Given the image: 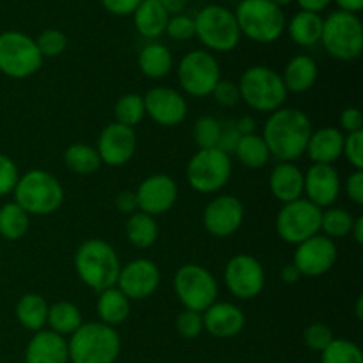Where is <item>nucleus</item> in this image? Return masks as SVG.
<instances>
[{
    "instance_id": "a878e982",
    "label": "nucleus",
    "mask_w": 363,
    "mask_h": 363,
    "mask_svg": "<svg viewBox=\"0 0 363 363\" xmlns=\"http://www.w3.org/2000/svg\"><path fill=\"white\" fill-rule=\"evenodd\" d=\"M170 14L160 0H142L133 13L135 27L147 39H156L165 34Z\"/></svg>"
},
{
    "instance_id": "e433bc0d",
    "label": "nucleus",
    "mask_w": 363,
    "mask_h": 363,
    "mask_svg": "<svg viewBox=\"0 0 363 363\" xmlns=\"http://www.w3.org/2000/svg\"><path fill=\"white\" fill-rule=\"evenodd\" d=\"M354 218L350 211L342 208H330L321 215V229L326 233V238H344L351 234Z\"/></svg>"
},
{
    "instance_id": "bb28decb",
    "label": "nucleus",
    "mask_w": 363,
    "mask_h": 363,
    "mask_svg": "<svg viewBox=\"0 0 363 363\" xmlns=\"http://www.w3.org/2000/svg\"><path fill=\"white\" fill-rule=\"evenodd\" d=\"M284 85L287 92H305L318 80V64L308 55H296L287 62L284 71Z\"/></svg>"
},
{
    "instance_id": "f3484780",
    "label": "nucleus",
    "mask_w": 363,
    "mask_h": 363,
    "mask_svg": "<svg viewBox=\"0 0 363 363\" xmlns=\"http://www.w3.org/2000/svg\"><path fill=\"white\" fill-rule=\"evenodd\" d=\"M245 218V209L240 199L233 195L215 197L204 209V227L216 238H227L236 233Z\"/></svg>"
},
{
    "instance_id": "7ed1b4c3",
    "label": "nucleus",
    "mask_w": 363,
    "mask_h": 363,
    "mask_svg": "<svg viewBox=\"0 0 363 363\" xmlns=\"http://www.w3.org/2000/svg\"><path fill=\"white\" fill-rule=\"evenodd\" d=\"M14 202L27 215L46 216L62 206L64 188L55 176L46 170H28L18 179L13 190Z\"/></svg>"
},
{
    "instance_id": "423d86ee",
    "label": "nucleus",
    "mask_w": 363,
    "mask_h": 363,
    "mask_svg": "<svg viewBox=\"0 0 363 363\" xmlns=\"http://www.w3.org/2000/svg\"><path fill=\"white\" fill-rule=\"evenodd\" d=\"M240 98L257 112H275L284 105L287 89L282 77L268 66H252L238 84Z\"/></svg>"
},
{
    "instance_id": "473e14b6",
    "label": "nucleus",
    "mask_w": 363,
    "mask_h": 363,
    "mask_svg": "<svg viewBox=\"0 0 363 363\" xmlns=\"http://www.w3.org/2000/svg\"><path fill=\"white\" fill-rule=\"evenodd\" d=\"M126 236L137 248H149L158 240V223L155 216L137 211L126 222Z\"/></svg>"
},
{
    "instance_id": "7c9ffc66",
    "label": "nucleus",
    "mask_w": 363,
    "mask_h": 363,
    "mask_svg": "<svg viewBox=\"0 0 363 363\" xmlns=\"http://www.w3.org/2000/svg\"><path fill=\"white\" fill-rule=\"evenodd\" d=\"M46 325L50 330L59 335H73L84 323H82V314L78 307L71 301H57L52 307H48V318Z\"/></svg>"
},
{
    "instance_id": "58836bf2",
    "label": "nucleus",
    "mask_w": 363,
    "mask_h": 363,
    "mask_svg": "<svg viewBox=\"0 0 363 363\" xmlns=\"http://www.w3.org/2000/svg\"><path fill=\"white\" fill-rule=\"evenodd\" d=\"M145 106L144 98L138 94H126L119 98L116 103V123L124 124L128 128H133L144 119Z\"/></svg>"
},
{
    "instance_id": "a211bd4d",
    "label": "nucleus",
    "mask_w": 363,
    "mask_h": 363,
    "mask_svg": "<svg viewBox=\"0 0 363 363\" xmlns=\"http://www.w3.org/2000/svg\"><path fill=\"white\" fill-rule=\"evenodd\" d=\"M98 155L101 163L119 167L130 162L137 151V135L133 128L112 123L101 131L98 140Z\"/></svg>"
},
{
    "instance_id": "e2e57ef3",
    "label": "nucleus",
    "mask_w": 363,
    "mask_h": 363,
    "mask_svg": "<svg viewBox=\"0 0 363 363\" xmlns=\"http://www.w3.org/2000/svg\"><path fill=\"white\" fill-rule=\"evenodd\" d=\"M273 4H275V6H279V7H284V6H289L291 2H293V0H272Z\"/></svg>"
},
{
    "instance_id": "5701e85b",
    "label": "nucleus",
    "mask_w": 363,
    "mask_h": 363,
    "mask_svg": "<svg viewBox=\"0 0 363 363\" xmlns=\"http://www.w3.org/2000/svg\"><path fill=\"white\" fill-rule=\"evenodd\" d=\"M69 351L62 335L52 330H39L25 350V363H67Z\"/></svg>"
},
{
    "instance_id": "4be33fe9",
    "label": "nucleus",
    "mask_w": 363,
    "mask_h": 363,
    "mask_svg": "<svg viewBox=\"0 0 363 363\" xmlns=\"http://www.w3.org/2000/svg\"><path fill=\"white\" fill-rule=\"evenodd\" d=\"M202 325L216 339H230L238 335L245 326V314L233 303H213L202 314Z\"/></svg>"
},
{
    "instance_id": "0eeeda50",
    "label": "nucleus",
    "mask_w": 363,
    "mask_h": 363,
    "mask_svg": "<svg viewBox=\"0 0 363 363\" xmlns=\"http://www.w3.org/2000/svg\"><path fill=\"white\" fill-rule=\"evenodd\" d=\"M321 43L326 52L339 60H353L363 50V27L357 14L335 11L323 20Z\"/></svg>"
},
{
    "instance_id": "f257e3e1",
    "label": "nucleus",
    "mask_w": 363,
    "mask_h": 363,
    "mask_svg": "<svg viewBox=\"0 0 363 363\" xmlns=\"http://www.w3.org/2000/svg\"><path fill=\"white\" fill-rule=\"evenodd\" d=\"M311 135V119L301 110L279 108L266 121L262 140L268 145L269 155L280 162L293 163L307 151Z\"/></svg>"
},
{
    "instance_id": "680f3d73",
    "label": "nucleus",
    "mask_w": 363,
    "mask_h": 363,
    "mask_svg": "<svg viewBox=\"0 0 363 363\" xmlns=\"http://www.w3.org/2000/svg\"><path fill=\"white\" fill-rule=\"evenodd\" d=\"M357 318L360 319V321L363 319V298L362 296L357 300Z\"/></svg>"
},
{
    "instance_id": "c85d7f7f",
    "label": "nucleus",
    "mask_w": 363,
    "mask_h": 363,
    "mask_svg": "<svg viewBox=\"0 0 363 363\" xmlns=\"http://www.w3.org/2000/svg\"><path fill=\"white\" fill-rule=\"evenodd\" d=\"M98 315L103 325H123L130 315V300L117 287H110L99 293Z\"/></svg>"
},
{
    "instance_id": "13d9d810",
    "label": "nucleus",
    "mask_w": 363,
    "mask_h": 363,
    "mask_svg": "<svg viewBox=\"0 0 363 363\" xmlns=\"http://www.w3.org/2000/svg\"><path fill=\"white\" fill-rule=\"evenodd\" d=\"M280 277H282V280L286 284H296L298 280L301 279V273L298 272V268L294 264H287V266H284Z\"/></svg>"
},
{
    "instance_id": "c9c22d12",
    "label": "nucleus",
    "mask_w": 363,
    "mask_h": 363,
    "mask_svg": "<svg viewBox=\"0 0 363 363\" xmlns=\"http://www.w3.org/2000/svg\"><path fill=\"white\" fill-rule=\"evenodd\" d=\"M67 169L74 174H92L101 167L98 151L87 144H73L64 152Z\"/></svg>"
},
{
    "instance_id": "052dcab7",
    "label": "nucleus",
    "mask_w": 363,
    "mask_h": 363,
    "mask_svg": "<svg viewBox=\"0 0 363 363\" xmlns=\"http://www.w3.org/2000/svg\"><path fill=\"white\" fill-rule=\"evenodd\" d=\"M351 233H353L354 241H357L358 245H362L363 243V216H358V218H354V223H353V229H351Z\"/></svg>"
},
{
    "instance_id": "49530a36",
    "label": "nucleus",
    "mask_w": 363,
    "mask_h": 363,
    "mask_svg": "<svg viewBox=\"0 0 363 363\" xmlns=\"http://www.w3.org/2000/svg\"><path fill=\"white\" fill-rule=\"evenodd\" d=\"M20 174L13 160L6 155H0V197L13 194Z\"/></svg>"
},
{
    "instance_id": "412c9836",
    "label": "nucleus",
    "mask_w": 363,
    "mask_h": 363,
    "mask_svg": "<svg viewBox=\"0 0 363 363\" xmlns=\"http://www.w3.org/2000/svg\"><path fill=\"white\" fill-rule=\"evenodd\" d=\"M303 194H307V201L319 209L330 208L340 194L339 172L332 165L314 163L307 174H303Z\"/></svg>"
},
{
    "instance_id": "2eb2a0df",
    "label": "nucleus",
    "mask_w": 363,
    "mask_h": 363,
    "mask_svg": "<svg viewBox=\"0 0 363 363\" xmlns=\"http://www.w3.org/2000/svg\"><path fill=\"white\" fill-rule=\"evenodd\" d=\"M337 261V247L330 238L315 234L311 240L296 245L293 264L301 277H319L328 273Z\"/></svg>"
},
{
    "instance_id": "20e7f679",
    "label": "nucleus",
    "mask_w": 363,
    "mask_h": 363,
    "mask_svg": "<svg viewBox=\"0 0 363 363\" xmlns=\"http://www.w3.org/2000/svg\"><path fill=\"white\" fill-rule=\"evenodd\" d=\"M71 363H113L121 353L116 328L103 323H85L67 342Z\"/></svg>"
},
{
    "instance_id": "6ab92c4d",
    "label": "nucleus",
    "mask_w": 363,
    "mask_h": 363,
    "mask_svg": "<svg viewBox=\"0 0 363 363\" xmlns=\"http://www.w3.org/2000/svg\"><path fill=\"white\" fill-rule=\"evenodd\" d=\"M138 209L145 215H163L169 211L177 201V184L172 177L165 174H155L145 177L135 191Z\"/></svg>"
},
{
    "instance_id": "37998d69",
    "label": "nucleus",
    "mask_w": 363,
    "mask_h": 363,
    "mask_svg": "<svg viewBox=\"0 0 363 363\" xmlns=\"http://www.w3.org/2000/svg\"><path fill=\"white\" fill-rule=\"evenodd\" d=\"M333 339L335 337H333L330 326L323 325V323H314V325H311L305 330V344L312 351H318V353H323L333 342Z\"/></svg>"
},
{
    "instance_id": "bf43d9fd",
    "label": "nucleus",
    "mask_w": 363,
    "mask_h": 363,
    "mask_svg": "<svg viewBox=\"0 0 363 363\" xmlns=\"http://www.w3.org/2000/svg\"><path fill=\"white\" fill-rule=\"evenodd\" d=\"M335 2L340 11H346V13L357 14L358 11L363 9V0H335Z\"/></svg>"
},
{
    "instance_id": "a18cd8bd",
    "label": "nucleus",
    "mask_w": 363,
    "mask_h": 363,
    "mask_svg": "<svg viewBox=\"0 0 363 363\" xmlns=\"http://www.w3.org/2000/svg\"><path fill=\"white\" fill-rule=\"evenodd\" d=\"M342 155L346 156L347 162H350L354 169H363V131L347 133V137H344Z\"/></svg>"
},
{
    "instance_id": "603ef678",
    "label": "nucleus",
    "mask_w": 363,
    "mask_h": 363,
    "mask_svg": "<svg viewBox=\"0 0 363 363\" xmlns=\"http://www.w3.org/2000/svg\"><path fill=\"white\" fill-rule=\"evenodd\" d=\"M346 191L354 204L357 206L363 204V172L362 170H354V172L347 177Z\"/></svg>"
},
{
    "instance_id": "39448f33",
    "label": "nucleus",
    "mask_w": 363,
    "mask_h": 363,
    "mask_svg": "<svg viewBox=\"0 0 363 363\" xmlns=\"http://www.w3.org/2000/svg\"><path fill=\"white\" fill-rule=\"evenodd\" d=\"M234 16L241 34L255 43H273L286 30L282 7L272 0H241Z\"/></svg>"
},
{
    "instance_id": "09e8293b",
    "label": "nucleus",
    "mask_w": 363,
    "mask_h": 363,
    "mask_svg": "<svg viewBox=\"0 0 363 363\" xmlns=\"http://www.w3.org/2000/svg\"><path fill=\"white\" fill-rule=\"evenodd\" d=\"M240 138L241 135L238 133L236 124L230 123L227 124V126H222V133H220V140H218V145H216V149H220V151L230 156L234 151H236V145L238 142H240Z\"/></svg>"
},
{
    "instance_id": "9b49d317",
    "label": "nucleus",
    "mask_w": 363,
    "mask_h": 363,
    "mask_svg": "<svg viewBox=\"0 0 363 363\" xmlns=\"http://www.w3.org/2000/svg\"><path fill=\"white\" fill-rule=\"evenodd\" d=\"M233 172L230 156L220 149H199L186 169L188 183L201 194H215L222 190Z\"/></svg>"
},
{
    "instance_id": "c03bdc74",
    "label": "nucleus",
    "mask_w": 363,
    "mask_h": 363,
    "mask_svg": "<svg viewBox=\"0 0 363 363\" xmlns=\"http://www.w3.org/2000/svg\"><path fill=\"white\" fill-rule=\"evenodd\" d=\"M167 34L176 41H188L195 35V21L194 18L186 16V14H174L169 18V23L165 28Z\"/></svg>"
},
{
    "instance_id": "3c124183",
    "label": "nucleus",
    "mask_w": 363,
    "mask_h": 363,
    "mask_svg": "<svg viewBox=\"0 0 363 363\" xmlns=\"http://www.w3.org/2000/svg\"><path fill=\"white\" fill-rule=\"evenodd\" d=\"M340 124H342L344 130L347 133H357V131H362L363 128V117L360 108L357 106H347L346 110L340 116Z\"/></svg>"
},
{
    "instance_id": "ddd939ff",
    "label": "nucleus",
    "mask_w": 363,
    "mask_h": 363,
    "mask_svg": "<svg viewBox=\"0 0 363 363\" xmlns=\"http://www.w3.org/2000/svg\"><path fill=\"white\" fill-rule=\"evenodd\" d=\"M177 77L181 87L195 98L211 94L216 84L222 80L218 60L206 50H194L186 53L179 62Z\"/></svg>"
},
{
    "instance_id": "dca6fc26",
    "label": "nucleus",
    "mask_w": 363,
    "mask_h": 363,
    "mask_svg": "<svg viewBox=\"0 0 363 363\" xmlns=\"http://www.w3.org/2000/svg\"><path fill=\"white\" fill-rule=\"evenodd\" d=\"M160 284V269L149 259H137L123 266L117 279V289L128 300H145Z\"/></svg>"
},
{
    "instance_id": "cd10ccee",
    "label": "nucleus",
    "mask_w": 363,
    "mask_h": 363,
    "mask_svg": "<svg viewBox=\"0 0 363 363\" xmlns=\"http://www.w3.org/2000/svg\"><path fill=\"white\" fill-rule=\"evenodd\" d=\"M138 67L147 78L158 80L172 69V55L162 43H149L138 53Z\"/></svg>"
},
{
    "instance_id": "9d476101",
    "label": "nucleus",
    "mask_w": 363,
    "mask_h": 363,
    "mask_svg": "<svg viewBox=\"0 0 363 363\" xmlns=\"http://www.w3.org/2000/svg\"><path fill=\"white\" fill-rule=\"evenodd\" d=\"M174 291L186 311L204 312L218 296L215 277L199 264H184L174 277Z\"/></svg>"
},
{
    "instance_id": "4d7b16f0",
    "label": "nucleus",
    "mask_w": 363,
    "mask_h": 363,
    "mask_svg": "<svg viewBox=\"0 0 363 363\" xmlns=\"http://www.w3.org/2000/svg\"><path fill=\"white\" fill-rule=\"evenodd\" d=\"M160 2L163 4V7L167 9V13H169L170 16H174V14L183 13L184 7H186L188 0H160Z\"/></svg>"
},
{
    "instance_id": "864d4df0",
    "label": "nucleus",
    "mask_w": 363,
    "mask_h": 363,
    "mask_svg": "<svg viewBox=\"0 0 363 363\" xmlns=\"http://www.w3.org/2000/svg\"><path fill=\"white\" fill-rule=\"evenodd\" d=\"M116 208L117 211H121L123 215H133V213H137L138 202H137V195H135V191L131 190L121 191V194L116 197Z\"/></svg>"
},
{
    "instance_id": "ea45409f",
    "label": "nucleus",
    "mask_w": 363,
    "mask_h": 363,
    "mask_svg": "<svg viewBox=\"0 0 363 363\" xmlns=\"http://www.w3.org/2000/svg\"><path fill=\"white\" fill-rule=\"evenodd\" d=\"M220 133H222V123L215 117H201L194 126V138L199 149H215L218 145Z\"/></svg>"
},
{
    "instance_id": "c756f323",
    "label": "nucleus",
    "mask_w": 363,
    "mask_h": 363,
    "mask_svg": "<svg viewBox=\"0 0 363 363\" xmlns=\"http://www.w3.org/2000/svg\"><path fill=\"white\" fill-rule=\"evenodd\" d=\"M291 39L300 46H314L321 41L323 18L315 13L300 11L287 25Z\"/></svg>"
},
{
    "instance_id": "de8ad7c7",
    "label": "nucleus",
    "mask_w": 363,
    "mask_h": 363,
    "mask_svg": "<svg viewBox=\"0 0 363 363\" xmlns=\"http://www.w3.org/2000/svg\"><path fill=\"white\" fill-rule=\"evenodd\" d=\"M215 96L216 103L222 106H234L238 101H240V89L234 82L230 80H220L216 84V87L213 89L211 92Z\"/></svg>"
},
{
    "instance_id": "4468645a",
    "label": "nucleus",
    "mask_w": 363,
    "mask_h": 363,
    "mask_svg": "<svg viewBox=\"0 0 363 363\" xmlns=\"http://www.w3.org/2000/svg\"><path fill=\"white\" fill-rule=\"evenodd\" d=\"M225 284L236 298L252 300L264 287V269L252 255L238 254L227 262Z\"/></svg>"
},
{
    "instance_id": "79ce46f5",
    "label": "nucleus",
    "mask_w": 363,
    "mask_h": 363,
    "mask_svg": "<svg viewBox=\"0 0 363 363\" xmlns=\"http://www.w3.org/2000/svg\"><path fill=\"white\" fill-rule=\"evenodd\" d=\"M176 328H177V333H179L183 339L186 340L197 339V337L202 333V330H204V325H202V314L201 312H194V311L181 312V314L177 315Z\"/></svg>"
},
{
    "instance_id": "2f4dec72",
    "label": "nucleus",
    "mask_w": 363,
    "mask_h": 363,
    "mask_svg": "<svg viewBox=\"0 0 363 363\" xmlns=\"http://www.w3.org/2000/svg\"><path fill=\"white\" fill-rule=\"evenodd\" d=\"M16 318L20 321V325H23L27 330L39 332L46 325L48 303L39 294H25L16 303Z\"/></svg>"
},
{
    "instance_id": "6e6552de",
    "label": "nucleus",
    "mask_w": 363,
    "mask_h": 363,
    "mask_svg": "<svg viewBox=\"0 0 363 363\" xmlns=\"http://www.w3.org/2000/svg\"><path fill=\"white\" fill-rule=\"evenodd\" d=\"M194 21L195 35L213 52H230L240 43L241 32L236 16L227 7L216 4L202 7Z\"/></svg>"
},
{
    "instance_id": "6e6d98bb",
    "label": "nucleus",
    "mask_w": 363,
    "mask_h": 363,
    "mask_svg": "<svg viewBox=\"0 0 363 363\" xmlns=\"http://www.w3.org/2000/svg\"><path fill=\"white\" fill-rule=\"evenodd\" d=\"M236 130H238V133L241 135V137H243V135H252V133H255V119L254 117H241V119H238L236 123Z\"/></svg>"
},
{
    "instance_id": "f8f14e48",
    "label": "nucleus",
    "mask_w": 363,
    "mask_h": 363,
    "mask_svg": "<svg viewBox=\"0 0 363 363\" xmlns=\"http://www.w3.org/2000/svg\"><path fill=\"white\" fill-rule=\"evenodd\" d=\"M323 211L307 199L284 204L277 216V233L286 243L300 245L321 230Z\"/></svg>"
},
{
    "instance_id": "f704fd0d",
    "label": "nucleus",
    "mask_w": 363,
    "mask_h": 363,
    "mask_svg": "<svg viewBox=\"0 0 363 363\" xmlns=\"http://www.w3.org/2000/svg\"><path fill=\"white\" fill-rule=\"evenodd\" d=\"M28 230V215L16 204L7 202L0 208V236L4 240H20Z\"/></svg>"
},
{
    "instance_id": "1a4fd4ad",
    "label": "nucleus",
    "mask_w": 363,
    "mask_h": 363,
    "mask_svg": "<svg viewBox=\"0 0 363 363\" xmlns=\"http://www.w3.org/2000/svg\"><path fill=\"white\" fill-rule=\"evenodd\" d=\"M43 64L35 39L18 30L0 34V73L9 78H27Z\"/></svg>"
},
{
    "instance_id": "f03ea898",
    "label": "nucleus",
    "mask_w": 363,
    "mask_h": 363,
    "mask_svg": "<svg viewBox=\"0 0 363 363\" xmlns=\"http://www.w3.org/2000/svg\"><path fill=\"white\" fill-rule=\"evenodd\" d=\"M74 268L85 286L101 293L110 287H116L121 262L116 250L106 241L87 240L77 250Z\"/></svg>"
},
{
    "instance_id": "72a5a7b5",
    "label": "nucleus",
    "mask_w": 363,
    "mask_h": 363,
    "mask_svg": "<svg viewBox=\"0 0 363 363\" xmlns=\"http://www.w3.org/2000/svg\"><path fill=\"white\" fill-rule=\"evenodd\" d=\"M236 156L248 169H261L269 162V151L261 135H243L236 145Z\"/></svg>"
},
{
    "instance_id": "8fccbe9b",
    "label": "nucleus",
    "mask_w": 363,
    "mask_h": 363,
    "mask_svg": "<svg viewBox=\"0 0 363 363\" xmlns=\"http://www.w3.org/2000/svg\"><path fill=\"white\" fill-rule=\"evenodd\" d=\"M142 0H101L103 7L116 16H128L137 11Z\"/></svg>"
},
{
    "instance_id": "4c0bfd02",
    "label": "nucleus",
    "mask_w": 363,
    "mask_h": 363,
    "mask_svg": "<svg viewBox=\"0 0 363 363\" xmlns=\"http://www.w3.org/2000/svg\"><path fill=\"white\" fill-rule=\"evenodd\" d=\"M321 363H363V353L351 340L333 339L321 353Z\"/></svg>"
},
{
    "instance_id": "a19ab883",
    "label": "nucleus",
    "mask_w": 363,
    "mask_h": 363,
    "mask_svg": "<svg viewBox=\"0 0 363 363\" xmlns=\"http://www.w3.org/2000/svg\"><path fill=\"white\" fill-rule=\"evenodd\" d=\"M35 45H38L39 53L41 57H59L60 53L66 50L67 46V38L62 30H57V28H46L39 34V38L35 39Z\"/></svg>"
},
{
    "instance_id": "393cba45",
    "label": "nucleus",
    "mask_w": 363,
    "mask_h": 363,
    "mask_svg": "<svg viewBox=\"0 0 363 363\" xmlns=\"http://www.w3.org/2000/svg\"><path fill=\"white\" fill-rule=\"evenodd\" d=\"M344 149V135L332 126L321 128L318 131H312L308 138L307 151L314 163L321 165H332L333 162L342 156Z\"/></svg>"
},
{
    "instance_id": "b1692460",
    "label": "nucleus",
    "mask_w": 363,
    "mask_h": 363,
    "mask_svg": "<svg viewBox=\"0 0 363 363\" xmlns=\"http://www.w3.org/2000/svg\"><path fill=\"white\" fill-rule=\"evenodd\" d=\"M269 190L284 204L298 201L303 195V172L291 162L279 163L269 176Z\"/></svg>"
},
{
    "instance_id": "aec40b11",
    "label": "nucleus",
    "mask_w": 363,
    "mask_h": 363,
    "mask_svg": "<svg viewBox=\"0 0 363 363\" xmlns=\"http://www.w3.org/2000/svg\"><path fill=\"white\" fill-rule=\"evenodd\" d=\"M144 98L145 113L162 126H177L188 113V105L183 96L169 87H155Z\"/></svg>"
},
{
    "instance_id": "5fc2aeb1",
    "label": "nucleus",
    "mask_w": 363,
    "mask_h": 363,
    "mask_svg": "<svg viewBox=\"0 0 363 363\" xmlns=\"http://www.w3.org/2000/svg\"><path fill=\"white\" fill-rule=\"evenodd\" d=\"M296 2H298V6L301 7V11L319 14L321 11H325L326 7L332 4V0H296Z\"/></svg>"
}]
</instances>
